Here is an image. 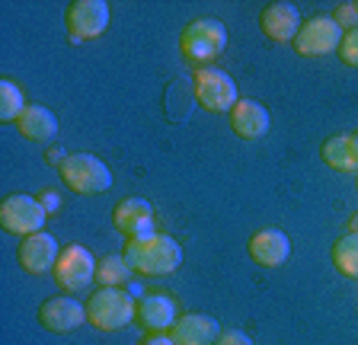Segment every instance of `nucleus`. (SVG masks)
Returning a JSON list of instances; mask_svg holds the SVG:
<instances>
[{
    "instance_id": "f257e3e1",
    "label": "nucleus",
    "mask_w": 358,
    "mask_h": 345,
    "mask_svg": "<svg viewBox=\"0 0 358 345\" xmlns=\"http://www.w3.org/2000/svg\"><path fill=\"white\" fill-rule=\"evenodd\" d=\"M131 265V272L138 275H170L182 265V243L170 233H150V237H141V240H128L125 253H122Z\"/></svg>"
},
{
    "instance_id": "f03ea898",
    "label": "nucleus",
    "mask_w": 358,
    "mask_h": 345,
    "mask_svg": "<svg viewBox=\"0 0 358 345\" xmlns=\"http://www.w3.org/2000/svg\"><path fill=\"white\" fill-rule=\"evenodd\" d=\"M224 45H227V29L217 20H192L179 32V54L192 71L215 68Z\"/></svg>"
},
{
    "instance_id": "7ed1b4c3",
    "label": "nucleus",
    "mask_w": 358,
    "mask_h": 345,
    "mask_svg": "<svg viewBox=\"0 0 358 345\" xmlns=\"http://www.w3.org/2000/svg\"><path fill=\"white\" fill-rule=\"evenodd\" d=\"M83 307H87V323L99 332H115L134 323V298L122 288H96Z\"/></svg>"
},
{
    "instance_id": "20e7f679",
    "label": "nucleus",
    "mask_w": 358,
    "mask_h": 345,
    "mask_svg": "<svg viewBox=\"0 0 358 345\" xmlns=\"http://www.w3.org/2000/svg\"><path fill=\"white\" fill-rule=\"evenodd\" d=\"M58 172L64 186L77 196H99L112 186V170L106 166V160L93 157V154H67Z\"/></svg>"
},
{
    "instance_id": "39448f33",
    "label": "nucleus",
    "mask_w": 358,
    "mask_h": 345,
    "mask_svg": "<svg viewBox=\"0 0 358 345\" xmlns=\"http://www.w3.org/2000/svg\"><path fill=\"white\" fill-rule=\"evenodd\" d=\"M192 87H195V99H199L201 109H208L215 115H231V109L240 103L237 99V83L227 71L221 68H205V71H195L192 77Z\"/></svg>"
},
{
    "instance_id": "423d86ee",
    "label": "nucleus",
    "mask_w": 358,
    "mask_h": 345,
    "mask_svg": "<svg viewBox=\"0 0 358 345\" xmlns=\"http://www.w3.org/2000/svg\"><path fill=\"white\" fill-rule=\"evenodd\" d=\"M343 36L345 32L336 26L333 16H310V20L301 23V29L291 45H294L298 54H304V58H323V54L339 52Z\"/></svg>"
},
{
    "instance_id": "0eeeda50",
    "label": "nucleus",
    "mask_w": 358,
    "mask_h": 345,
    "mask_svg": "<svg viewBox=\"0 0 358 345\" xmlns=\"http://www.w3.org/2000/svg\"><path fill=\"white\" fill-rule=\"evenodd\" d=\"M45 221H48V211L36 196H7L0 202V227L7 233L32 237V233H42Z\"/></svg>"
},
{
    "instance_id": "6e6552de",
    "label": "nucleus",
    "mask_w": 358,
    "mask_h": 345,
    "mask_svg": "<svg viewBox=\"0 0 358 345\" xmlns=\"http://www.w3.org/2000/svg\"><path fill=\"white\" fill-rule=\"evenodd\" d=\"M112 10L106 0H74L64 13L67 23V36L71 42H90V38H99L109 29Z\"/></svg>"
},
{
    "instance_id": "1a4fd4ad",
    "label": "nucleus",
    "mask_w": 358,
    "mask_h": 345,
    "mask_svg": "<svg viewBox=\"0 0 358 345\" xmlns=\"http://www.w3.org/2000/svg\"><path fill=\"white\" fill-rule=\"evenodd\" d=\"M96 263L93 253L80 243H71V247L61 249L58 263H55V281H58L64 291H83L96 281Z\"/></svg>"
},
{
    "instance_id": "9d476101",
    "label": "nucleus",
    "mask_w": 358,
    "mask_h": 345,
    "mask_svg": "<svg viewBox=\"0 0 358 345\" xmlns=\"http://www.w3.org/2000/svg\"><path fill=\"white\" fill-rule=\"evenodd\" d=\"M179 320V304L166 291H148L134 300V323L148 332H170Z\"/></svg>"
},
{
    "instance_id": "9b49d317",
    "label": "nucleus",
    "mask_w": 358,
    "mask_h": 345,
    "mask_svg": "<svg viewBox=\"0 0 358 345\" xmlns=\"http://www.w3.org/2000/svg\"><path fill=\"white\" fill-rule=\"evenodd\" d=\"M112 224H115V230H119L125 240H141V237L157 233L150 202L148 198H134V196L122 198V202L112 208Z\"/></svg>"
},
{
    "instance_id": "f8f14e48",
    "label": "nucleus",
    "mask_w": 358,
    "mask_h": 345,
    "mask_svg": "<svg viewBox=\"0 0 358 345\" xmlns=\"http://www.w3.org/2000/svg\"><path fill=\"white\" fill-rule=\"evenodd\" d=\"M20 265L29 275H45V272H55V263H58V240H55L52 233H32V237H22L20 243Z\"/></svg>"
},
{
    "instance_id": "ddd939ff",
    "label": "nucleus",
    "mask_w": 358,
    "mask_h": 345,
    "mask_svg": "<svg viewBox=\"0 0 358 345\" xmlns=\"http://www.w3.org/2000/svg\"><path fill=\"white\" fill-rule=\"evenodd\" d=\"M291 256V240L288 233L275 230V227H266V230H256L250 237V259L262 269H278V265L288 263Z\"/></svg>"
},
{
    "instance_id": "4468645a",
    "label": "nucleus",
    "mask_w": 358,
    "mask_h": 345,
    "mask_svg": "<svg viewBox=\"0 0 358 345\" xmlns=\"http://www.w3.org/2000/svg\"><path fill=\"white\" fill-rule=\"evenodd\" d=\"M301 23H304V20H301L298 7H294V3H285V0L268 3L259 13V26H262V32H266V38H272V42H294Z\"/></svg>"
},
{
    "instance_id": "2eb2a0df",
    "label": "nucleus",
    "mask_w": 358,
    "mask_h": 345,
    "mask_svg": "<svg viewBox=\"0 0 358 345\" xmlns=\"http://www.w3.org/2000/svg\"><path fill=\"white\" fill-rule=\"evenodd\" d=\"M227 119H231V131L237 138H243V141H259V138H266L268 125H272L268 109L262 103H256V99H240Z\"/></svg>"
},
{
    "instance_id": "dca6fc26",
    "label": "nucleus",
    "mask_w": 358,
    "mask_h": 345,
    "mask_svg": "<svg viewBox=\"0 0 358 345\" xmlns=\"http://www.w3.org/2000/svg\"><path fill=\"white\" fill-rule=\"evenodd\" d=\"M38 323L48 332H71L87 323V307H80L74 298H48L38 307Z\"/></svg>"
},
{
    "instance_id": "f3484780",
    "label": "nucleus",
    "mask_w": 358,
    "mask_h": 345,
    "mask_svg": "<svg viewBox=\"0 0 358 345\" xmlns=\"http://www.w3.org/2000/svg\"><path fill=\"white\" fill-rule=\"evenodd\" d=\"M170 336L176 345H215L221 336V326L208 314H182L173 323Z\"/></svg>"
},
{
    "instance_id": "a211bd4d",
    "label": "nucleus",
    "mask_w": 358,
    "mask_h": 345,
    "mask_svg": "<svg viewBox=\"0 0 358 345\" xmlns=\"http://www.w3.org/2000/svg\"><path fill=\"white\" fill-rule=\"evenodd\" d=\"M16 128H20L22 138L48 144L58 135V115H55L52 109H45V105H26V112L16 119Z\"/></svg>"
},
{
    "instance_id": "6ab92c4d",
    "label": "nucleus",
    "mask_w": 358,
    "mask_h": 345,
    "mask_svg": "<svg viewBox=\"0 0 358 345\" xmlns=\"http://www.w3.org/2000/svg\"><path fill=\"white\" fill-rule=\"evenodd\" d=\"M323 160H327V166H333V170L339 172H358V157L355 150H352V138L349 135H333L323 141Z\"/></svg>"
},
{
    "instance_id": "aec40b11",
    "label": "nucleus",
    "mask_w": 358,
    "mask_h": 345,
    "mask_svg": "<svg viewBox=\"0 0 358 345\" xmlns=\"http://www.w3.org/2000/svg\"><path fill=\"white\" fill-rule=\"evenodd\" d=\"M333 265L339 275L345 278H358V233H345L333 243Z\"/></svg>"
},
{
    "instance_id": "412c9836",
    "label": "nucleus",
    "mask_w": 358,
    "mask_h": 345,
    "mask_svg": "<svg viewBox=\"0 0 358 345\" xmlns=\"http://www.w3.org/2000/svg\"><path fill=\"white\" fill-rule=\"evenodd\" d=\"M131 278V265L125 256H103L96 263V281L99 288H122Z\"/></svg>"
},
{
    "instance_id": "4be33fe9",
    "label": "nucleus",
    "mask_w": 358,
    "mask_h": 345,
    "mask_svg": "<svg viewBox=\"0 0 358 345\" xmlns=\"http://www.w3.org/2000/svg\"><path fill=\"white\" fill-rule=\"evenodd\" d=\"M26 112V96H22L20 83L0 80V122H16Z\"/></svg>"
},
{
    "instance_id": "5701e85b",
    "label": "nucleus",
    "mask_w": 358,
    "mask_h": 345,
    "mask_svg": "<svg viewBox=\"0 0 358 345\" xmlns=\"http://www.w3.org/2000/svg\"><path fill=\"white\" fill-rule=\"evenodd\" d=\"M339 58H343L345 68H358V29H352V32H345V36H343Z\"/></svg>"
},
{
    "instance_id": "b1692460",
    "label": "nucleus",
    "mask_w": 358,
    "mask_h": 345,
    "mask_svg": "<svg viewBox=\"0 0 358 345\" xmlns=\"http://www.w3.org/2000/svg\"><path fill=\"white\" fill-rule=\"evenodd\" d=\"M333 20H336V26H339L343 32L358 29V7H355V3H339V7H336V13H333Z\"/></svg>"
},
{
    "instance_id": "393cba45",
    "label": "nucleus",
    "mask_w": 358,
    "mask_h": 345,
    "mask_svg": "<svg viewBox=\"0 0 358 345\" xmlns=\"http://www.w3.org/2000/svg\"><path fill=\"white\" fill-rule=\"evenodd\" d=\"M215 345H253V339L246 336L243 330H227V332H221V336H217Z\"/></svg>"
},
{
    "instance_id": "a878e982",
    "label": "nucleus",
    "mask_w": 358,
    "mask_h": 345,
    "mask_svg": "<svg viewBox=\"0 0 358 345\" xmlns=\"http://www.w3.org/2000/svg\"><path fill=\"white\" fill-rule=\"evenodd\" d=\"M36 198H38V202H42V208L48 211V214L61 208V198H58V192H55V189H42V192H38Z\"/></svg>"
},
{
    "instance_id": "bb28decb",
    "label": "nucleus",
    "mask_w": 358,
    "mask_h": 345,
    "mask_svg": "<svg viewBox=\"0 0 358 345\" xmlns=\"http://www.w3.org/2000/svg\"><path fill=\"white\" fill-rule=\"evenodd\" d=\"M138 345H176V342H173L170 332H148V336H144Z\"/></svg>"
},
{
    "instance_id": "cd10ccee",
    "label": "nucleus",
    "mask_w": 358,
    "mask_h": 345,
    "mask_svg": "<svg viewBox=\"0 0 358 345\" xmlns=\"http://www.w3.org/2000/svg\"><path fill=\"white\" fill-rule=\"evenodd\" d=\"M45 160H48V163H55V166H61V163H64V160H67V154L58 147V144H55V147H48V150H45Z\"/></svg>"
},
{
    "instance_id": "c85d7f7f",
    "label": "nucleus",
    "mask_w": 358,
    "mask_h": 345,
    "mask_svg": "<svg viewBox=\"0 0 358 345\" xmlns=\"http://www.w3.org/2000/svg\"><path fill=\"white\" fill-rule=\"evenodd\" d=\"M349 233H358V211L349 218Z\"/></svg>"
},
{
    "instance_id": "c756f323",
    "label": "nucleus",
    "mask_w": 358,
    "mask_h": 345,
    "mask_svg": "<svg viewBox=\"0 0 358 345\" xmlns=\"http://www.w3.org/2000/svg\"><path fill=\"white\" fill-rule=\"evenodd\" d=\"M352 138V150H355V157H358V131H355V135H349Z\"/></svg>"
},
{
    "instance_id": "7c9ffc66",
    "label": "nucleus",
    "mask_w": 358,
    "mask_h": 345,
    "mask_svg": "<svg viewBox=\"0 0 358 345\" xmlns=\"http://www.w3.org/2000/svg\"><path fill=\"white\" fill-rule=\"evenodd\" d=\"M355 7H358V3H355Z\"/></svg>"
},
{
    "instance_id": "2f4dec72",
    "label": "nucleus",
    "mask_w": 358,
    "mask_h": 345,
    "mask_svg": "<svg viewBox=\"0 0 358 345\" xmlns=\"http://www.w3.org/2000/svg\"><path fill=\"white\" fill-rule=\"evenodd\" d=\"M355 186H358V182H355Z\"/></svg>"
}]
</instances>
